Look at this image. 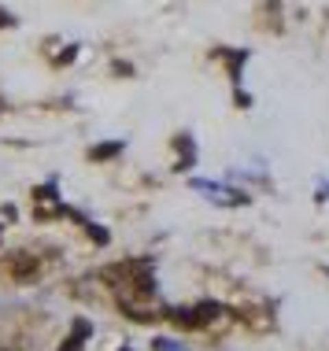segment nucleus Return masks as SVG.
I'll list each match as a JSON object with an SVG mask.
<instances>
[{
	"instance_id": "f257e3e1",
	"label": "nucleus",
	"mask_w": 329,
	"mask_h": 351,
	"mask_svg": "<svg viewBox=\"0 0 329 351\" xmlns=\"http://www.w3.org/2000/svg\"><path fill=\"white\" fill-rule=\"evenodd\" d=\"M119 152H122V141H108V145L89 148V159H93V163H104V159H115Z\"/></svg>"
},
{
	"instance_id": "f03ea898",
	"label": "nucleus",
	"mask_w": 329,
	"mask_h": 351,
	"mask_svg": "<svg viewBox=\"0 0 329 351\" xmlns=\"http://www.w3.org/2000/svg\"><path fill=\"white\" fill-rule=\"evenodd\" d=\"M171 322L182 329H200V322H196V311L193 307H174L171 311Z\"/></svg>"
},
{
	"instance_id": "7ed1b4c3",
	"label": "nucleus",
	"mask_w": 329,
	"mask_h": 351,
	"mask_svg": "<svg viewBox=\"0 0 329 351\" xmlns=\"http://www.w3.org/2000/svg\"><path fill=\"white\" fill-rule=\"evenodd\" d=\"M196 311V322H200V326H208V322H215L222 315V303H200V307H193Z\"/></svg>"
},
{
	"instance_id": "20e7f679",
	"label": "nucleus",
	"mask_w": 329,
	"mask_h": 351,
	"mask_svg": "<svg viewBox=\"0 0 329 351\" xmlns=\"http://www.w3.org/2000/svg\"><path fill=\"white\" fill-rule=\"evenodd\" d=\"M226 60H230V74L233 78H241V67H244V60H248V52H222Z\"/></svg>"
},
{
	"instance_id": "39448f33",
	"label": "nucleus",
	"mask_w": 329,
	"mask_h": 351,
	"mask_svg": "<svg viewBox=\"0 0 329 351\" xmlns=\"http://www.w3.org/2000/svg\"><path fill=\"white\" fill-rule=\"evenodd\" d=\"M71 333H74V337H82V340H86V337L93 333V326H89V322H86V318H74V326H71Z\"/></svg>"
},
{
	"instance_id": "423d86ee",
	"label": "nucleus",
	"mask_w": 329,
	"mask_h": 351,
	"mask_svg": "<svg viewBox=\"0 0 329 351\" xmlns=\"http://www.w3.org/2000/svg\"><path fill=\"white\" fill-rule=\"evenodd\" d=\"M82 344H86V340H82V337H67V340H63V344H60V351H82Z\"/></svg>"
},
{
	"instance_id": "0eeeda50",
	"label": "nucleus",
	"mask_w": 329,
	"mask_h": 351,
	"mask_svg": "<svg viewBox=\"0 0 329 351\" xmlns=\"http://www.w3.org/2000/svg\"><path fill=\"white\" fill-rule=\"evenodd\" d=\"M89 237L97 244H108V230H100V226H89Z\"/></svg>"
},
{
	"instance_id": "6e6552de",
	"label": "nucleus",
	"mask_w": 329,
	"mask_h": 351,
	"mask_svg": "<svg viewBox=\"0 0 329 351\" xmlns=\"http://www.w3.org/2000/svg\"><path fill=\"white\" fill-rule=\"evenodd\" d=\"M12 23H15V19H12V15H8V12H4V8H0V26H12Z\"/></svg>"
}]
</instances>
